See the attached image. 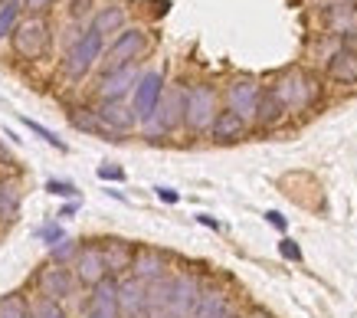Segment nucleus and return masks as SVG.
<instances>
[{"label":"nucleus","mask_w":357,"mask_h":318,"mask_svg":"<svg viewBox=\"0 0 357 318\" xmlns=\"http://www.w3.org/2000/svg\"><path fill=\"white\" fill-rule=\"evenodd\" d=\"M30 312L36 318H66V312L59 308V302H56V298H46V296L36 298V302L30 305Z\"/></svg>","instance_id":"bb28decb"},{"label":"nucleus","mask_w":357,"mask_h":318,"mask_svg":"<svg viewBox=\"0 0 357 318\" xmlns=\"http://www.w3.org/2000/svg\"><path fill=\"white\" fill-rule=\"evenodd\" d=\"M171 296H174V275H164V279H158V282H148V298H151L154 315L171 312Z\"/></svg>","instance_id":"5701e85b"},{"label":"nucleus","mask_w":357,"mask_h":318,"mask_svg":"<svg viewBox=\"0 0 357 318\" xmlns=\"http://www.w3.org/2000/svg\"><path fill=\"white\" fill-rule=\"evenodd\" d=\"M243 135H246V119L236 115V112H229V109L220 112L217 121H213V128H210V138H213V142H223V144L239 142Z\"/></svg>","instance_id":"a211bd4d"},{"label":"nucleus","mask_w":357,"mask_h":318,"mask_svg":"<svg viewBox=\"0 0 357 318\" xmlns=\"http://www.w3.org/2000/svg\"><path fill=\"white\" fill-rule=\"evenodd\" d=\"M184 102H187L184 89H174V92H167L151 119L141 121V132L148 135V138H164V135H171L177 125H184Z\"/></svg>","instance_id":"20e7f679"},{"label":"nucleus","mask_w":357,"mask_h":318,"mask_svg":"<svg viewBox=\"0 0 357 318\" xmlns=\"http://www.w3.org/2000/svg\"><path fill=\"white\" fill-rule=\"evenodd\" d=\"M96 115L102 119V125L112 132H131L135 125H138V115H135V109L131 105H125V102H102L96 109Z\"/></svg>","instance_id":"2eb2a0df"},{"label":"nucleus","mask_w":357,"mask_h":318,"mask_svg":"<svg viewBox=\"0 0 357 318\" xmlns=\"http://www.w3.org/2000/svg\"><path fill=\"white\" fill-rule=\"evenodd\" d=\"M119 312L121 318H151V298H148V282L138 275H128L119 282Z\"/></svg>","instance_id":"0eeeda50"},{"label":"nucleus","mask_w":357,"mask_h":318,"mask_svg":"<svg viewBox=\"0 0 357 318\" xmlns=\"http://www.w3.org/2000/svg\"><path fill=\"white\" fill-rule=\"evenodd\" d=\"M141 79V69L135 66V63H128V66H119V69H109L105 76L98 79V99L102 102H121L128 92H135V86H138Z\"/></svg>","instance_id":"6e6552de"},{"label":"nucleus","mask_w":357,"mask_h":318,"mask_svg":"<svg viewBox=\"0 0 357 318\" xmlns=\"http://www.w3.org/2000/svg\"><path fill=\"white\" fill-rule=\"evenodd\" d=\"M10 43H13V53L20 56V59H40L50 50V23L43 17L20 20V26L10 36Z\"/></svg>","instance_id":"39448f33"},{"label":"nucleus","mask_w":357,"mask_h":318,"mask_svg":"<svg viewBox=\"0 0 357 318\" xmlns=\"http://www.w3.org/2000/svg\"><path fill=\"white\" fill-rule=\"evenodd\" d=\"M20 26V3L17 0H3L0 3V40L13 36V30Z\"/></svg>","instance_id":"393cba45"},{"label":"nucleus","mask_w":357,"mask_h":318,"mask_svg":"<svg viewBox=\"0 0 357 318\" xmlns=\"http://www.w3.org/2000/svg\"><path fill=\"white\" fill-rule=\"evenodd\" d=\"M161 102H164V76L158 73V69L141 73L138 86H135V102H131V109H135L138 121H148V119H151Z\"/></svg>","instance_id":"423d86ee"},{"label":"nucleus","mask_w":357,"mask_h":318,"mask_svg":"<svg viewBox=\"0 0 357 318\" xmlns=\"http://www.w3.org/2000/svg\"><path fill=\"white\" fill-rule=\"evenodd\" d=\"M200 296H204V289H200V279H197V275H190V273L174 275L171 315H177V318H194Z\"/></svg>","instance_id":"ddd939ff"},{"label":"nucleus","mask_w":357,"mask_h":318,"mask_svg":"<svg viewBox=\"0 0 357 318\" xmlns=\"http://www.w3.org/2000/svg\"><path fill=\"white\" fill-rule=\"evenodd\" d=\"M36 236H40V240H46V243H50V250H53L56 243H63V240H66V236H63V230H59L56 223H43V227H36Z\"/></svg>","instance_id":"2f4dec72"},{"label":"nucleus","mask_w":357,"mask_h":318,"mask_svg":"<svg viewBox=\"0 0 357 318\" xmlns=\"http://www.w3.org/2000/svg\"><path fill=\"white\" fill-rule=\"evenodd\" d=\"M73 125L76 128H86V132H98V135H109V128L102 125V119H98L96 112H89V115H73Z\"/></svg>","instance_id":"c756f323"},{"label":"nucleus","mask_w":357,"mask_h":318,"mask_svg":"<svg viewBox=\"0 0 357 318\" xmlns=\"http://www.w3.org/2000/svg\"><path fill=\"white\" fill-rule=\"evenodd\" d=\"M102 252H105V266H109V275H121L128 273L131 266H135V256H138V250L131 246V243L125 240H109L105 246H102Z\"/></svg>","instance_id":"6ab92c4d"},{"label":"nucleus","mask_w":357,"mask_h":318,"mask_svg":"<svg viewBox=\"0 0 357 318\" xmlns=\"http://www.w3.org/2000/svg\"><path fill=\"white\" fill-rule=\"evenodd\" d=\"M46 190H50V194H56V197H76V187L69 184V181H50V184H46Z\"/></svg>","instance_id":"72a5a7b5"},{"label":"nucleus","mask_w":357,"mask_h":318,"mask_svg":"<svg viewBox=\"0 0 357 318\" xmlns=\"http://www.w3.org/2000/svg\"><path fill=\"white\" fill-rule=\"evenodd\" d=\"M50 252H53V263H56V266H63L66 259H76V256H79V246H76V240H69V236H66V240H63V243H56V246H53Z\"/></svg>","instance_id":"c85d7f7f"},{"label":"nucleus","mask_w":357,"mask_h":318,"mask_svg":"<svg viewBox=\"0 0 357 318\" xmlns=\"http://www.w3.org/2000/svg\"><path fill=\"white\" fill-rule=\"evenodd\" d=\"M23 125H26V128H30V132L33 135H40V138H43V142L46 144H53V148H56V151H66V142H63V138H56V135L53 132H50V128H46V125H40V121H33V119H26V115H23Z\"/></svg>","instance_id":"cd10ccee"},{"label":"nucleus","mask_w":357,"mask_h":318,"mask_svg":"<svg viewBox=\"0 0 357 318\" xmlns=\"http://www.w3.org/2000/svg\"><path fill=\"white\" fill-rule=\"evenodd\" d=\"M285 119V105H282L279 99H275V92H262L259 105H256V115H252V121L256 125H262V128H272V125H279V121Z\"/></svg>","instance_id":"412c9836"},{"label":"nucleus","mask_w":357,"mask_h":318,"mask_svg":"<svg viewBox=\"0 0 357 318\" xmlns=\"http://www.w3.org/2000/svg\"><path fill=\"white\" fill-rule=\"evenodd\" d=\"M131 275H138L141 282H158L167 275V256L161 250H138Z\"/></svg>","instance_id":"f3484780"},{"label":"nucleus","mask_w":357,"mask_h":318,"mask_svg":"<svg viewBox=\"0 0 357 318\" xmlns=\"http://www.w3.org/2000/svg\"><path fill=\"white\" fill-rule=\"evenodd\" d=\"M272 92L275 99L285 105V112H305L314 102V82L305 76L302 69H285L275 82H272Z\"/></svg>","instance_id":"7ed1b4c3"},{"label":"nucleus","mask_w":357,"mask_h":318,"mask_svg":"<svg viewBox=\"0 0 357 318\" xmlns=\"http://www.w3.org/2000/svg\"><path fill=\"white\" fill-rule=\"evenodd\" d=\"M98 177H102V181H125V171L115 165H102L98 167Z\"/></svg>","instance_id":"f704fd0d"},{"label":"nucleus","mask_w":357,"mask_h":318,"mask_svg":"<svg viewBox=\"0 0 357 318\" xmlns=\"http://www.w3.org/2000/svg\"><path fill=\"white\" fill-rule=\"evenodd\" d=\"M194 318H239V315H236V308H233V298L223 289H204Z\"/></svg>","instance_id":"dca6fc26"},{"label":"nucleus","mask_w":357,"mask_h":318,"mask_svg":"<svg viewBox=\"0 0 357 318\" xmlns=\"http://www.w3.org/2000/svg\"><path fill=\"white\" fill-rule=\"evenodd\" d=\"M158 197H161L164 204H177V200H181V194H177V190H171V187H158Z\"/></svg>","instance_id":"58836bf2"},{"label":"nucleus","mask_w":357,"mask_h":318,"mask_svg":"<svg viewBox=\"0 0 357 318\" xmlns=\"http://www.w3.org/2000/svg\"><path fill=\"white\" fill-rule=\"evenodd\" d=\"M102 53H105V36H98L96 30L89 26L86 33L73 40V46H69V53H66V59H63V73L69 79H82L89 69L102 59Z\"/></svg>","instance_id":"f03ea898"},{"label":"nucleus","mask_w":357,"mask_h":318,"mask_svg":"<svg viewBox=\"0 0 357 318\" xmlns=\"http://www.w3.org/2000/svg\"><path fill=\"white\" fill-rule=\"evenodd\" d=\"M26 318H36V315H33V312H30V315H26Z\"/></svg>","instance_id":"c03bdc74"},{"label":"nucleus","mask_w":357,"mask_h":318,"mask_svg":"<svg viewBox=\"0 0 357 318\" xmlns=\"http://www.w3.org/2000/svg\"><path fill=\"white\" fill-rule=\"evenodd\" d=\"M220 115V99H217V89L200 82V86L187 89V102H184V125L187 132L194 135H210L213 121Z\"/></svg>","instance_id":"f257e3e1"},{"label":"nucleus","mask_w":357,"mask_h":318,"mask_svg":"<svg viewBox=\"0 0 357 318\" xmlns=\"http://www.w3.org/2000/svg\"><path fill=\"white\" fill-rule=\"evenodd\" d=\"M341 50H347V53H357V30H351V33H341Z\"/></svg>","instance_id":"4c0bfd02"},{"label":"nucleus","mask_w":357,"mask_h":318,"mask_svg":"<svg viewBox=\"0 0 357 318\" xmlns=\"http://www.w3.org/2000/svg\"><path fill=\"white\" fill-rule=\"evenodd\" d=\"M197 223H204V227H210V230H220V223L213 217H206V213H200V217H197Z\"/></svg>","instance_id":"ea45409f"},{"label":"nucleus","mask_w":357,"mask_h":318,"mask_svg":"<svg viewBox=\"0 0 357 318\" xmlns=\"http://www.w3.org/2000/svg\"><path fill=\"white\" fill-rule=\"evenodd\" d=\"M20 187L10 184V181H0V217L13 220L20 213Z\"/></svg>","instance_id":"b1692460"},{"label":"nucleus","mask_w":357,"mask_h":318,"mask_svg":"<svg viewBox=\"0 0 357 318\" xmlns=\"http://www.w3.org/2000/svg\"><path fill=\"white\" fill-rule=\"evenodd\" d=\"M0 3H3V0H0Z\"/></svg>","instance_id":"a18cd8bd"},{"label":"nucleus","mask_w":357,"mask_h":318,"mask_svg":"<svg viewBox=\"0 0 357 318\" xmlns=\"http://www.w3.org/2000/svg\"><path fill=\"white\" fill-rule=\"evenodd\" d=\"M262 99V86L256 82V79H233L227 86V92H223V102H227L229 112H236V115H243V119H252L256 115V105H259Z\"/></svg>","instance_id":"1a4fd4ad"},{"label":"nucleus","mask_w":357,"mask_h":318,"mask_svg":"<svg viewBox=\"0 0 357 318\" xmlns=\"http://www.w3.org/2000/svg\"><path fill=\"white\" fill-rule=\"evenodd\" d=\"M79 318H121V312H119V282H115L112 275L92 289V296H89V302H86V308H82V315Z\"/></svg>","instance_id":"f8f14e48"},{"label":"nucleus","mask_w":357,"mask_h":318,"mask_svg":"<svg viewBox=\"0 0 357 318\" xmlns=\"http://www.w3.org/2000/svg\"><path fill=\"white\" fill-rule=\"evenodd\" d=\"M73 289H76V275L69 273L66 266H46V269H40V292H43L46 298H69L73 296Z\"/></svg>","instance_id":"4468645a"},{"label":"nucleus","mask_w":357,"mask_h":318,"mask_svg":"<svg viewBox=\"0 0 357 318\" xmlns=\"http://www.w3.org/2000/svg\"><path fill=\"white\" fill-rule=\"evenodd\" d=\"M30 308L23 302V296H3L0 298V318H26Z\"/></svg>","instance_id":"a878e982"},{"label":"nucleus","mask_w":357,"mask_h":318,"mask_svg":"<svg viewBox=\"0 0 357 318\" xmlns=\"http://www.w3.org/2000/svg\"><path fill=\"white\" fill-rule=\"evenodd\" d=\"M328 76L335 79V82H341V86H357V53L337 50L328 59Z\"/></svg>","instance_id":"aec40b11"},{"label":"nucleus","mask_w":357,"mask_h":318,"mask_svg":"<svg viewBox=\"0 0 357 318\" xmlns=\"http://www.w3.org/2000/svg\"><path fill=\"white\" fill-rule=\"evenodd\" d=\"M246 318H272V315H269V312H249Z\"/></svg>","instance_id":"79ce46f5"},{"label":"nucleus","mask_w":357,"mask_h":318,"mask_svg":"<svg viewBox=\"0 0 357 318\" xmlns=\"http://www.w3.org/2000/svg\"><path fill=\"white\" fill-rule=\"evenodd\" d=\"M69 13H73V20H89V17H96V0H73V7H69Z\"/></svg>","instance_id":"7c9ffc66"},{"label":"nucleus","mask_w":357,"mask_h":318,"mask_svg":"<svg viewBox=\"0 0 357 318\" xmlns=\"http://www.w3.org/2000/svg\"><path fill=\"white\" fill-rule=\"evenodd\" d=\"M92 30H96L98 36L121 33V30H125V10H121V7H102V10L92 17Z\"/></svg>","instance_id":"4be33fe9"},{"label":"nucleus","mask_w":357,"mask_h":318,"mask_svg":"<svg viewBox=\"0 0 357 318\" xmlns=\"http://www.w3.org/2000/svg\"><path fill=\"white\" fill-rule=\"evenodd\" d=\"M53 0H23V10H30V13H43L46 7H50Z\"/></svg>","instance_id":"e433bc0d"},{"label":"nucleus","mask_w":357,"mask_h":318,"mask_svg":"<svg viewBox=\"0 0 357 318\" xmlns=\"http://www.w3.org/2000/svg\"><path fill=\"white\" fill-rule=\"evenodd\" d=\"M279 252L285 256V259H292V263H302V250H298V243L289 240V236L279 243Z\"/></svg>","instance_id":"473e14b6"},{"label":"nucleus","mask_w":357,"mask_h":318,"mask_svg":"<svg viewBox=\"0 0 357 318\" xmlns=\"http://www.w3.org/2000/svg\"><path fill=\"white\" fill-rule=\"evenodd\" d=\"M73 275H76L79 285H89V289H96L98 282H105V279H109V266H105L102 246H82L79 256L73 259Z\"/></svg>","instance_id":"9d476101"},{"label":"nucleus","mask_w":357,"mask_h":318,"mask_svg":"<svg viewBox=\"0 0 357 318\" xmlns=\"http://www.w3.org/2000/svg\"><path fill=\"white\" fill-rule=\"evenodd\" d=\"M266 223H269V227H275V230H285V227H289L279 210H269V213H266Z\"/></svg>","instance_id":"c9c22d12"},{"label":"nucleus","mask_w":357,"mask_h":318,"mask_svg":"<svg viewBox=\"0 0 357 318\" xmlns=\"http://www.w3.org/2000/svg\"><path fill=\"white\" fill-rule=\"evenodd\" d=\"M144 46H148V33H144V30H138V26L121 30V33L115 36V43L109 46V69L135 63V59L144 53Z\"/></svg>","instance_id":"9b49d317"},{"label":"nucleus","mask_w":357,"mask_h":318,"mask_svg":"<svg viewBox=\"0 0 357 318\" xmlns=\"http://www.w3.org/2000/svg\"><path fill=\"white\" fill-rule=\"evenodd\" d=\"M76 210H79V204H69V207H66L63 213H59V217H73V213H76Z\"/></svg>","instance_id":"a19ab883"},{"label":"nucleus","mask_w":357,"mask_h":318,"mask_svg":"<svg viewBox=\"0 0 357 318\" xmlns=\"http://www.w3.org/2000/svg\"><path fill=\"white\" fill-rule=\"evenodd\" d=\"M151 318H177V315H171V312H164V315H151Z\"/></svg>","instance_id":"37998d69"}]
</instances>
